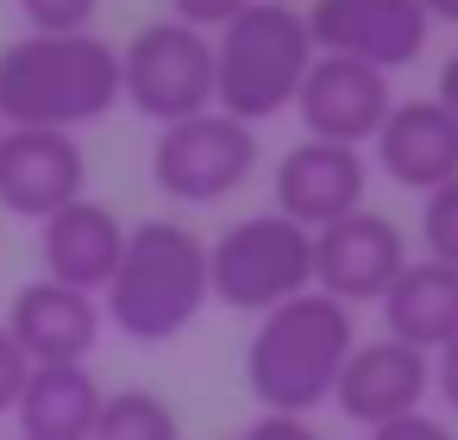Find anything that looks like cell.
I'll return each instance as SVG.
<instances>
[{
    "mask_svg": "<svg viewBox=\"0 0 458 440\" xmlns=\"http://www.w3.org/2000/svg\"><path fill=\"white\" fill-rule=\"evenodd\" d=\"M26 377H32V358L20 352V340L7 333V321H0V415H13V409H20Z\"/></svg>",
    "mask_w": 458,
    "mask_h": 440,
    "instance_id": "23",
    "label": "cell"
},
{
    "mask_svg": "<svg viewBox=\"0 0 458 440\" xmlns=\"http://www.w3.org/2000/svg\"><path fill=\"white\" fill-rule=\"evenodd\" d=\"M389 108H395V89H389L383 70H370L358 57H327V51H314V64L301 76V95H295V114H301L308 139L358 145V151L377 139Z\"/></svg>",
    "mask_w": 458,
    "mask_h": 440,
    "instance_id": "11",
    "label": "cell"
},
{
    "mask_svg": "<svg viewBox=\"0 0 458 440\" xmlns=\"http://www.w3.org/2000/svg\"><path fill=\"white\" fill-rule=\"evenodd\" d=\"M251 177H258V126H245L220 108L157 126V145H151L157 195H170L182 208H214V202L239 195Z\"/></svg>",
    "mask_w": 458,
    "mask_h": 440,
    "instance_id": "7",
    "label": "cell"
},
{
    "mask_svg": "<svg viewBox=\"0 0 458 440\" xmlns=\"http://www.w3.org/2000/svg\"><path fill=\"white\" fill-rule=\"evenodd\" d=\"M126 233H132V227H126L107 202L82 195V202L57 208L51 220H38V264H45L51 283H70V289H82V296H101V289L114 283V271H120Z\"/></svg>",
    "mask_w": 458,
    "mask_h": 440,
    "instance_id": "15",
    "label": "cell"
},
{
    "mask_svg": "<svg viewBox=\"0 0 458 440\" xmlns=\"http://www.w3.org/2000/svg\"><path fill=\"white\" fill-rule=\"evenodd\" d=\"M433 390H439V402L458 415V333L433 352Z\"/></svg>",
    "mask_w": 458,
    "mask_h": 440,
    "instance_id": "26",
    "label": "cell"
},
{
    "mask_svg": "<svg viewBox=\"0 0 458 440\" xmlns=\"http://www.w3.org/2000/svg\"><path fill=\"white\" fill-rule=\"evenodd\" d=\"M427 396H433V358L402 346V340H389V333L383 340H358L345 371H339V384H333V409L345 421H358L364 434L383 427V421L414 415Z\"/></svg>",
    "mask_w": 458,
    "mask_h": 440,
    "instance_id": "13",
    "label": "cell"
},
{
    "mask_svg": "<svg viewBox=\"0 0 458 440\" xmlns=\"http://www.w3.org/2000/svg\"><path fill=\"white\" fill-rule=\"evenodd\" d=\"M433 101H439V108H445L452 120H458V51H452V57L439 64V89H433Z\"/></svg>",
    "mask_w": 458,
    "mask_h": 440,
    "instance_id": "27",
    "label": "cell"
},
{
    "mask_svg": "<svg viewBox=\"0 0 458 440\" xmlns=\"http://www.w3.org/2000/svg\"><path fill=\"white\" fill-rule=\"evenodd\" d=\"M101 402L107 390L89 365H32L13 421H20V440H95Z\"/></svg>",
    "mask_w": 458,
    "mask_h": 440,
    "instance_id": "18",
    "label": "cell"
},
{
    "mask_svg": "<svg viewBox=\"0 0 458 440\" xmlns=\"http://www.w3.org/2000/svg\"><path fill=\"white\" fill-rule=\"evenodd\" d=\"M402 264H408V233L389 214H377L370 202L314 233V289H327L345 308L383 302V289L402 277Z\"/></svg>",
    "mask_w": 458,
    "mask_h": 440,
    "instance_id": "10",
    "label": "cell"
},
{
    "mask_svg": "<svg viewBox=\"0 0 458 440\" xmlns=\"http://www.w3.org/2000/svg\"><path fill=\"white\" fill-rule=\"evenodd\" d=\"M358 346V321L345 302H333L327 289H301L283 308L258 315L251 340H245V390L258 396L264 415H314L320 402H333V384L345 371Z\"/></svg>",
    "mask_w": 458,
    "mask_h": 440,
    "instance_id": "2",
    "label": "cell"
},
{
    "mask_svg": "<svg viewBox=\"0 0 458 440\" xmlns=\"http://www.w3.org/2000/svg\"><path fill=\"white\" fill-rule=\"evenodd\" d=\"M433 26H458V0H420Z\"/></svg>",
    "mask_w": 458,
    "mask_h": 440,
    "instance_id": "28",
    "label": "cell"
},
{
    "mask_svg": "<svg viewBox=\"0 0 458 440\" xmlns=\"http://www.w3.org/2000/svg\"><path fill=\"white\" fill-rule=\"evenodd\" d=\"M208 289L233 315H270V308H283L289 296L314 289V233L295 227L276 208L233 220L208 246Z\"/></svg>",
    "mask_w": 458,
    "mask_h": 440,
    "instance_id": "5",
    "label": "cell"
},
{
    "mask_svg": "<svg viewBox=\"0 0 458 440\" xmlns=\"http://www.w3.org/2000/svg\"><path fill=\"white\" fill-rule=\"evenodd\" d=\"M214 302L208 289V239L189 220H139L126 233L120 271L101 289V315L132 346H164L195 327V315Z\"/></svg>",
    "mask_w": 458,
    "mask_h": 440,
    "instance_id": "3",
    "label": "cell"
},
{
    "mask_svg": "<svg viewBox=\"0 0 458 440\" xmlns=\"http://www.w3.org/2000/svg\"><path fill=\"white\" fill-rule=\"evenodd\" d=\"M370 440H458V434H452V421H439V415L414 409V415H402V421L370 427Z\"/></svg>",
    "mask_w": 458,
    "mask_h": 440,
    "instance_id": "24",
    "label": "cell"
},
{
    "mask_svg": "<svg viewBox=\"0 0 458 440\" xmlns=\"http://www.w3.org/2000/svg\"><path fill=\"white\" fill-rule=\"evenodd\" d=\"M308 64V13L295 0H251L233 26L214 32V108L245 126H264L295 108Z\"/></svg>",
    "mask_w": 458,
    "mask_h": 440,
    "instance_id": "4",
    "label": "cell"
},
{
    "mask_svg": "<svg viewBox=\"0 0 458 440\" xmlns=\"http://www.w3.org/2000/svg\"><path fill=\"white\" fill-rule=\"evenodd\" d=\"M7 333L20 340V352L32 365H89V352L107 333V315H101V296L32 277L7 308Z\"/></svg>",
    "mask_w": 458,
    "mask_h": 440,
    "instance_id": "14",
    "label": "cell"
},
{
    "mask_svg": "<svg viewBox=\"0 0 458 440\" xmlns=\"http://www.w3.org/2000/svg\"><path fill=\"white\" fill-rule=\"evenodd\" d=\"M233 440H320L301 415H258L251 427H239Z\"/></svg>",
    "mask_w": 458,
    "mask_h": 440,
    "instance_id": "25",
    "label": "cell"
},
{
    "mask_svg": "<svg viewBox=\"0 0 458 440\" xmlns=\"http://www.w3.org/2000/svg\"><path fill=\"white\" fill-rule=\"evenodd\" d=\"M364 189H370V164L358 145H327V139H301L276 158L270 170V195H276V214H289L295 227L320 233L345 214L364 208Z\"/></svg>",
    "mask_w": 458,
    "mask_h": 440,
    "instance_id": "12",
    "label": "cell"
},
{
    "mask_svg": "<svg viewBox=\"0 0 458 440\" xmlns=\"http://www.w3.org/2000/svg\"><path fill=\"white\" fill-rule=\"evenodd\" d=\"M95 13H101V0H20V20L26 32H95Z\"/></svg>",
    "mask_w": 458,
    "mask_h": 440,
    "instance_id": "21",
    "label": "cell"
},
{
    "mask_svg": "<svg viewBox=\"0 0 458 440\" xmlns=\"http://www.w3.org/2000/svg\"><path fill=\"white\" fill-rule=\"evenodd\" d=\"M82 195H89V151L76 145V133L0 126V208L13 220H51Z\"/></svg>",
    "mask_w": 458,
    "mask_h": 440,
    "instance_id": "9",
    "label": "cell"
},
{
    "mask_svg": "<svg viewBox=\"0 0 458 440\" xmlns=\"http://www.w3.org/2000/svg\"><path fill=\"white\" fill-rule=\"evenodd\" d=\"M370 151H377V170H383L389 183H402V189H414V195H433V189H445V183L458 177V120H452L433 95L395 101L389 120L377 126Z\"/></svg>",
    "mask_w": 458,
    "mask_h": 440,
    "instance_id": "16",
    "label": "cell"
},
{
    "mask_svg": "<svg viewBox=\"0 0 458 440\" xmlns=\"http://www.w3.org/2000/svg\"><path fill=\"white\" fill-rule=\"evenodd\" d=\"M120 108V45L101 32H20L0 45V126L82 133Z\"/></svg>",
    "mask_w": 458,
    "mask_h": 440,
    "instance_id": "1",
    "label": "cell"
},
{
    "mask_svg": "<svg viewBox=\"0 0 458 440\" xmlns=\"http://www.w3.org/2000/svg\"><path fill=\"white\" fill-rule=\"evenodd\" d=\"M120 101L151 126L214 108V39L182 20H151L120 45Z\"/></svg>",
    "mask_w": 458,
    "mask_h": 440,
    "instance_id": "6",
    "label": "cell"
},
{
    "mask_svg": "<svg viewBox=\"0 0 458 440\" xmlns=\"http://www.w3.org/2000/svg\"><path fill=\"white\" fill-rule=\"evenodd\" d=\"M95 440H182V421L157 390H114L101 402Z\"/></svg>",
    "mask_w": 458,
    "mask_h": 440,
    "instance_id": "19",
    "label": "cell"
},
{
    "mask_svg": "<svg viewBox=\"0 0 458 440\" xmlns=\"http://www.w3.org/2000/svg\"><path fill=\"white\" fill-rule=\"evenodd\" d=\"M383 333L414 346V352H439L452 333H458V264H439V258H408L402 277L383 289Z\"/></svg>",
    "mask_w": 458,
    "mask_h": 440,
    "instance_id": "17",
    "label": "cell"
},
{
    "mask_svg": "<svg viewBox=\"0 0 458 440\" xmlns=\"http://www.w3.org/2000/svg\"><path fill=\"white\" fill-rule=\"evenodd\" d=\"M420 246L439 264H458V177L433 195H420Z\"/></svg>",
    "mask_w": 458,
    "mask_h": 440,
    "instance_id": "20",
    "label": "cell"
},
{
    "mask_svg": "<svg viewBox=\"0 0 458 440\" xmlns=\"http://www.w3.org/2000/svg\"><path fill=\"white\" fill-rule=\"evenodd\" d=\"M308 13V39L327 57H358L370 70H402L427 51V7L420 0H314Z\"/></svg>",
    "mask_w": 458,
    "mask_h": 440,
    "instance_id": "8",
    "label": "cell"
},
{
    "mask_svg": "<svg viewBox=\"0 0 458 440\" xmlns=\"http://www.w3.org/2000/svg\"><path fill=\"white\" fill-rule=\"evenodd\" d=\"M251 7V0H164V20H182V26H195V32H220V26H233L239 13Z\"/></svg>",
    "mask_w": 458,
    "mask_h": 440,
    "instance_id": "22",
    "label": "cell"
}]
</instances>
